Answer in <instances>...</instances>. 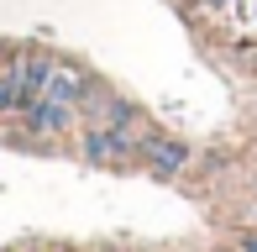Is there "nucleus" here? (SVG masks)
Wrapping results in <instances>:
<instances>
[{
    "instance_id": "obj_1",
    "label": "nucleus",
    "mask_w": 257,
    "mask_h": 252,
    "mask_svg": "<svg viewBox=\"0 0 257 252\" xmlns=\"http://www.w3.org/2000/svg\"><path fill=\"white\" fill-rule=\"evenodd\" d=\"M84 153L95 158V163H121L126 158V132H84Z\"/></svg>"
},
{
    "instance_id": "obj_2",
    "label": "nucleus",
    "mask_w": 257,
    "mask_h": 252,
    "mask_svg": "<svg viewBox=\"0 0 257 252\" xmlns=\"http://www.w3.org/2000/svg\"><path fill=\"white\" fill-rule=\"evenodd\" d=\"M27 121L37 126V132H58V126L68 121V105H58V100L42 95V100H32V105H27Z\"/></svg>"
},
{
    "instance_id": "obj_3",
    "label": "nucleus",
    "mask_w": 257,
    "mask_h": 252,
    "mask_svg": "<svg viewBox=\"0 0 257 252\" xmlns=\"http://www.w3.org/2000/svg\"><path fill=\"white\" fill-rule=\"evenodd\" d=\"M48 100H58V105H74V100H84V79H79L74 68H53Z\"/></svg>"
},
{
    "instance_id": "obj_4",
    "label": "nucleus",
    "mask_w": 257,
    "mask_h": 252,
    "mask_svg": "<svg viewBox=\"0 0 257 252\" xmlns=\"http://www.w3.org/2000/svg\"><path fill=\"white\" fill-rule=\"evenodd\" d=\"M147 158H153L158 168H179L184 163V147L179 142H158V137H153V142H147Z\"/></svg>"
},
{
    "instance_id": "obj_5",
    "label": "nucleus",
    "mask_w": 257,
    "mask_h": 252,
    "mask_svg": "<svg viewBox=\"0 0 257 252\" xmlns=\"http://www.w3.org/2000/svg\"><path fill=\"white\" fill-rule=\"evenodd\" d=\"M247 252H257V236H252V242H247Z\"/></svg>"
}]
</instances>
